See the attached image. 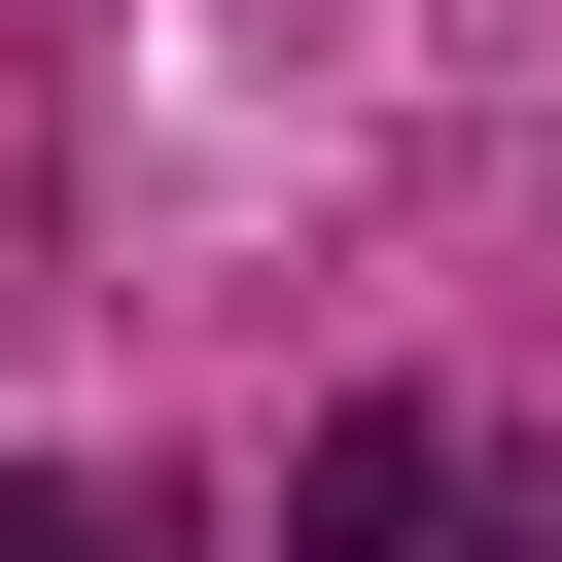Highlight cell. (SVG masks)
I'll use <instances>...</instances> for the list:
<instances>
[{"label": "cell", "mask_w": 562, "mask_h": 562, "mask_svg": "<svg viewBox=\"0 0 562 562\" xmlns=\"http://www.w3.org/2000/svg\"><path fill=\"white\" fill-rule=\"evenodd\" d=\"M457 562H562V457H492V527H457Z\"/></svg>", "instance_id": "3957f363"}, {"label": "cell", "mask_w": 562, "mask_h": 562, "mask_svg": "<svg viewBox=\"0 0 562 562\" xmlns=\"http://www.w3.org/2000/svg\"><path fill=\"white\" fill-rule=\"evenodd\" d=\"M457 527H492V422H422V386H351L281 457V562H457Z\"/></svg>", "instance_id": "6da1fadb"}, {"label": "cell", "mask_w": 562, "mask_h": 562, "mask_svg": "<svg viewBox=\"0 0 562 562\" xmlns=\"http://www.w3.org/2000/svg\"><path fill=\"white\" fill-rule=\"evenodd\" d=\"M0 562H211V492H140V457H0Z\"/></svg>", "instance_id": "7a4b0ae2"}]
</instances>
